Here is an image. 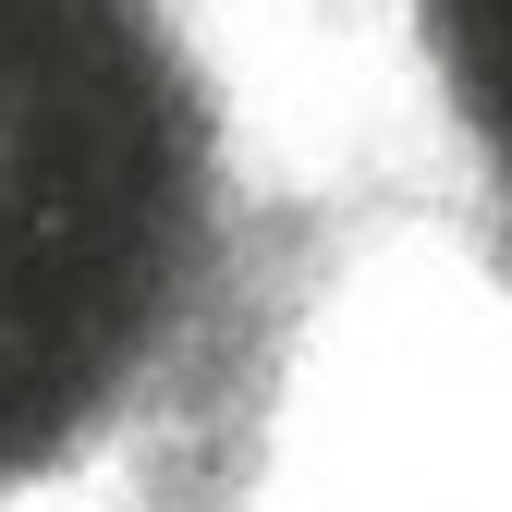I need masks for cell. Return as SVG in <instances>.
I'll return each instance as SVG.
<instances>
[{
    "label": "cell",
    "mask_w": 512,
    "mask_h": 512,
    "mask_svg": "<svg viewBox=\"0 0 512 512\" xmlns=\"http://www.w3.org/2000/svg\"><path fill=\"white\" fill-rule=\"evenodd\" d=\"M378 49L305 13V74L244 269L135 403V512H342V244L366 171Z\"/></svg>",
    "instance_id": "1"
},
{
    "label": "cell",
    "mask_w": 512,
    "mask_h": 512,
    "mask_svg": "<svg viewBox=\"0 0 512 512\" xmlns=\"http://www.w3.org/2000/svg\"><path fill=\"white\" fill-rule=\"evenodd\" d=\"M0 512H135V415L98 427L86 452H61V464L13 476V488H0Z\"/></svg>",
    "instance_id": "2"
}]
</instances>
